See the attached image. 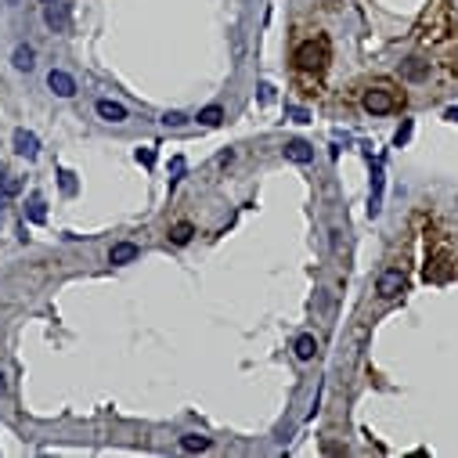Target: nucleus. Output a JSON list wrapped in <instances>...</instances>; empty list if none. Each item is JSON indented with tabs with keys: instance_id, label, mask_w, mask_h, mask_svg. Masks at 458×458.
Masks as SVG:
<instances>
[{
	"instance_id": "nucleus-1",
	"label": "nucleus",
	"mask_w": 458,
	"mask_h": 458,
	"mask_svg": "<svg viewBox=\"0 0 458 458\" xmlns=\"http://www.w3.org/2000/svg\"><path fill=\"white\" fill-rule=\"evenodd\" d=\"M292 62H296L299 73H321L325 62H328V44H325V37L303 40V44L296 47V54H292Z\"/></svg>"
},
{
	"instance_id": "nucleus-2",
	"label": "nucleus",
	"mask_w": 458,
	"mask_h": 458,
	"mask_svg": "<svg viewBox=\"0 0 458 458\" xmlns=\"http://www.w3.org/2000/svg\"><path fill=\"white\" fill-rule=\"evenodd\" d=\"M361 105H364V112H372V116H386V112L397 109V101H393V94H390L386 87H372V90H364Z\"/></svg>"
},
{
	"instance_id": "nucleus-3",
	"label": "nucleus",
	"mask_w": 458,
	"mask_h": 458,
	"mask_svg": "<svg viewBox=\"0 0 458 458\" xmlns=\"http://www.w3.org/2000/svg\"><path fill=\"white\" fill-rule=\"evenodd\" d=\"M69 18H73L69 4H58V0H47V8H44V22H47L51 33H66V29H69Z\"/></svg>"
},
{
	"instance_id": "nucleus-4",
	"label": "nucleus",
	"mask_w": 458,
	"mask_h": 458,
	"mask_svg": "<svg viewBox=\"0 0 458 458\" xmlns=\"http://www.w3.org/2000/svg\"><path fill=\"white\" fill-rule=\"evenodd\" d=\"M376 292H379L383 299H393V296H401V292H404V274L397 271V267L383 271V274H379V285H376Z\"/></svg>"
},
{
	"instance_id": "nucleus-5",
	"label": "nucleus",
	"mask_w": 458,
	"mask_h": 458,
	"mask_svg": "<svg viewBox=\"0 0 458 458\" xmlns=\"http://www.w3.org/2000/svg\"><path fill=\"white\" fill-rule=\"evenodd\" d=\"M47 87H51V94H58V98H73L76 94V80L66 69H51L47 73Z\"/></svg>"
},
{
	"instance_id": "nucleus-6",
	"label": "nucleus",
	"mask_w": 458,
	"mask_h": 458,
	"mask_svg": "<svg viewBox=\"0 0 458 458\" xmlns=\"http://www.w3.org/2000/svg\"><path fill=\"white\" fill-rule=\"evenodd\" d=\"M11 144H15V151L18 156H25V159H37L40 156V141H37V134L33 130H15V137H11Z\"/></svg>"
},
{
	"instance_id": "nucleus-7",
	"label": "nucleus",
	"mask_w": 458,
	"mask_h": 458,
	"mask_svg": "<svg viewBox=\"0 0 458 458\" xmlns=\"http://www.w3.org/2000/svg\"><path fill=\"white\" fill-rule=\"evenodd\" d=\"M94 112L105 119V123H127V105H119L112 98H98L94 101Z\"/></svg>"
},
{
	"instance_id": "nucleus-8",
	"label": "nucleus",
	"mask_w": 458,
	"mask_h": 458,
	"mask_svg": "<svg viewBox=\"0 0 458 458\" xmlns=\"http://www.w3.org/2000/svg\"><path fill=\"white\" fill-rule=\"evenodd\" d=\"M141 256V246H134V242H116V246L109 249V264L123 267V264H134Z\"/></svg>"
},
{
	"instance_id": "nucleus-9",
	"label": "nucleus",
	"mask_w": 458,
	"mask_h": 458,
	"mask_svg": "<svg viewBox=\"0 0 458 458\" xmlns=\"http://www.w3.org/2000/svg\"><path fill=\"white\" fill-rule=\"evenodd\" d=\"M282 151H285V159H289V163H299V166L314 163V148H311L307 141H299V137H296V141H289Z\"/></svg>"
},
{
	"instance_id": "nucleus-10",
	"label": "nucleus",
	"mask_w": 458,
	"mask_h": 458,
	"mask_svg": "<svg viewBox=\"0 0 458 458\" xmlns=\"http://www.w3.org/2000/svg\"><path fill=\"white\" fill-rule=\"evenodd\" d=\"M379 209H383V159L376 163L372 170V199H369V217H379Z\"/></svg>"
},
{
	"instance_id": "nucleus-11",
	"label": "nucleus",
	"mask_w": 458,
	"mask_h": 458,
	"mask_svg": "<svg viewBox=\"0 0 458 458\" xmlns=\"http://www.w3.org/2000/svg\"><path fill=\"white\" fill-rule=\"evenodd\" d=\"M11 66H15L18 73H33V66H37V51L29 47V44H18L15 54H11Z\"/></svg>"
},
{
	"instance_id": "nucleus-12",
	"label": "nucleus",
	"mask_w": 458,
	"mask_h": 458,
	"mask_svg": "<svg viewBox=\"0 0 458 458\" xmlns=\"http://www.w3.org/2000/svg\"><path fill=\"white\" fill-rule=\"evenodd\" d=\"M25 221H33V224H44V221H47V202H44V195H29V202H25Z\"/></svg>"
},
{
	"instance_id": "nucleus-13",
	"label": "nucleus",
	"mask_w": 458,
	"mask_h": 458,
	"mask_svg": "<svg viewBox=\"0 0 458 458\" xmlns=\"http://www.w3.org/2000/svg\"><path fill=\"white\" fill-rule=\"evenodd\" d=\"M292 354H296V361H314L318 340H314V335H299V340L292 343Z\"/></svg>"
},
{
	"instance_id": "nucleus-14",
	"label": "nucleus",
	"mask_w": 458,
	"mask_h": 458,
	"mask_svg": "<svg viewBox=\"0 0 458 458\" xmlns=\"http://www.w3.org/2000/svg\"><path fill=\"white\" fill-rule=\"evenodd\" d=\"M209 447H213V440L202 437V433H185L180 437V451H188V454H199V451H209Z\"/></svg>"
},
{
	"instance_id": "nucleus-15",
	"label": "nucleus",
	"mask_w": 458,
	"mask_h": 458,
	"mask_svg": "<svg viewBox=\"0 0 458 458\" xmlns=\"http://www.w3.org/2000/svg\"><path fill=\"white\" fill-rule=\"evenodd\" d=\"M192 238H195V224H188V221H180V224L170 228V242H173V246H188Z\"/></svg>"
},
{
	"instance_id": "nucleus-16",
	"label": "nucleus",
	"mask_w": 458,
	"mask_h": 458,
	"mask_svg": "<svg viewBox=\"0 0 458 458\" xmlns=\"http://www.w3.org/2000/svg\"><path fill=\"white\" fill-rule=\"evenodd\" d=\"M199 123H202V127H221V123H224V109H221V105H206V109L199 112Z\"/></svg>"
},
{
	"instance_id": "nucleus-17",
	"label": "nucleus",
	"mask_w": 458,
	"mask_h": 458,
	"mask_svg": "<svg viewBox=\"0 0 458 458\" xmlns=\"http://www.w3.org/2000/svg\"><path fill=\"white\" fill-rule=\"evenodd\" d=\"M18 192H22V177H11V173H8L4 180H0V195H4V199H15Z\"/></svg>"
},
{
	"instance_id": "nucleus-18",
	"label": "nucleus",
	"mask_w": 458,
	"mask_h": 458,
	"mask_svg": "<svg viewBox=\"0 0 458 458\" xmlns=\"http://www.w3.org/2000/svg\"><path fill=\"white\" fill-rule=\"evenodd\" d=\"M180 177H185V156H173V159H170V188L177 185Z\"/></svg>"
},
{
	"instance_id": "nucleus-19",
	"label": "nucleus",
	"mask_w": 458,
	"mask_h": 458,
	"mask_svg": "<svg viewBox=\"0 0 458 458\" xmlns=\"http://www.w3.org/2000/svg\"><path fill=\"white\" fill-rule=\"evenodd\" d=\"M134 159H137L144 170H151V166H156V148H137V151H134Z\"/></svg>"
},
{
	"instance_id": "nucleus-20",
	"label": "nucleus",
	"mask_w": 458,
	"mask_h": 458,
	"mask_svg": "<svg viewBox=\"0 0 458 458\" xmlns=\"http://www.w3.org/2000/svg\"><path fill=\"white\" fill-rule=\"evenodd\" d=\"M408 141H411V119H404V123H401V130L393 134V144H397V148H404Z\"/></svg>"
},
{
	"instance_id": "nucleus-21",
	"label": "nucleus",
	"mask_w": 458,
	"mask_h": 458,
	"mask_svg": "<svg viewBox=\"0 0 458 458\" xmlns=\"http://www.w3.org/2000/svg\"><path fill=\"white\" fill-rule=\"evenodd\" d=\"M163 123H166V127H185V123H188V116L173 109V112H163Z\"/></svg>"
},
{
	"instance_id": "nucleus-22",
	"label": "nucleus",
	"mask_w": 458,
	"mask_h": 458,
	"mask_svg": "<svg viewBox=\"0 0 458 458\" xmlns=\"http://www.w3.org/2000/svg\"><path fill=\"white\" fill-rule=\"evenodd\" d=\"M285 116L292 119V123H311V112L307 109H285Z\"/></svg>"
},
{
	"instance_id": "nucleus-23",
	"label": "nucleus",
	"mask_w": 458,
	"mask_h": 458,
	"mask_svg": "<svg viewBox=\"0 0 458 458\" xmlns=\"http://www.w3.org/2000/svg\"><path fill=\"white\" fill-rule=\"evenodd\" d=\"M62 188H66V192H69V195H73V192H76V177H73V173H69V170H62Z\"/></svg>"
},
{
	"instance_id": "nucleus-24",
	"label": "nucleus",
	"mask_w": 458,
	"mask_h": 458,
	"mask_svg": "<svg viewBox=\"0 0 458 458\" xmlns=\"http://www.w3.org/2000/svg\"><path fill=\"white\" fill-rule=\"evenodd\" d=\"M404 76H411V80H419V76H426V66H419V62H411V66L404 69Z\"/></svg>"
},
{
	"instance_id": "nucleus-25",
	"label": "nucleus",
	"mask_w": 458,
	"mask_h": 458,
	"mask_svg": "<svg viewBox=\"0 0 458 458\" xmlns=\"http://www.w3.org/2000/svg\"><path fill=\"white\" fill-rule=\"evenodd\" d=\"M271 98H274V87H271V83H264V87H260V101L267 105Z\"/></svg>"
},
{
	"instance_id": "nucleus-26",
	"label": "nucleus",
	"mask_w": 458,
	"mask_h": 458,
	"mask_svg": "<svg viewBox=\"0 0 458 458\" xmlns=\"http://www.w3.org/2000/svg\"><path fill=\"white\" fill-rule=\"evenodd\" d=\"M231 159H235V151H231V148H228V151H221V156H217V163H221V166H228Z\"/></svg>"
},
{
	"instance_id": "nucleus-27",
	"label": "nucleus",
	"mask_w": 458,
	"mask_h": 458,
	"mask_svg": "<svg viewBox=\"0 0 458 458\" xmlns=\"http://www.w3.org/2000/svg\"><path fill=\"white\" fill-rule=\"evenodd\" d=\"M8 393V379H4V372H0V397Z\"/></svg>"
},
{
	"instance_id": "nucleus-28",
	"label": "nucleus",
	"mask_w": 458,
	"mask_h": 458,
	"mask_svg": "<svg viewBox=\"0 0 458 458\" xmlns=\"http://www.w3.org/2000/svg\"><path fill=\"white\" fill-rule=\"evenodd\" d=\"M447 119H451V123H458V109H447Z\"/></svg>"
},
{
	"instance_id": "nucleus-29",
	"label": "nucleus",
	"mask_w": 458,
	"mask_h": 458,
	"mask_svg": "<svg viewBox=\"0 0 458 458\" xmlns=\"http://www.w3.org/2000/svg\"><path fill=\"white\" fill-rule=\"evenodd\" d=\"M0 224H4V199H0Z\"/></svg>"
},
{
	"instance_id": "nucleus-30",
	"label": "nucleus",
	"mask_w": 458,
	"mask_h": 458,
	"mask_svg": "<svg viewBox=\"0 0 458 458\" xmlns=\"http://www.w3.org/2000/svg\"><path fill=\"white\" fill-rule=\"evenodd\" d=\"M8 177V170H4V163H0V180H4Z\"/></svg>"
},
{
	"instance_id": "nucleus-31",
	"label": "nucleus",
	"mask_w": 458,
	"mask_h": 458,
	"mask_svg": "<svg viewBox=\"0 0 458 458\" xmlns=\"http://www.w3.org/2000/svg\"><path fill=\"white\" fill-rule=\"evenodd\" d=\"M44 4H47V0H44Z\"/></svg>"
}]
</instances>
